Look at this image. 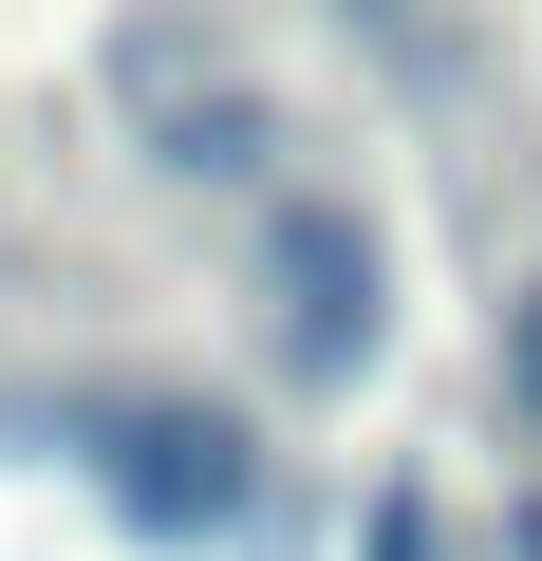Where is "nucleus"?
<instances>
[{
    "label": "nucleus",
    "instance_id": "obj_1",
    "mask_svg": "<svg viewBox=\"0 0 542 561\" xmlns=\"http://www.w3.org/2000/svg\"><path fill=\"white\" fill-rule=\"evenodd\" d=\"M262 337H281L300 393L374 375V337H393V243H374V206H337V187H281V206H262Z\"/></svg>",
    "mask_w": 542,
    "mask_h": 561
},
{
    "label": "nucleus",
    "instance_id": "obj_2",
    "mask_svg": "<svg viewBox=\"0 0 542 561\" xmlns=\"http://www.w3.org/2000/svg\"><path fill=\"white\" fill-rule=\"evenodd\" d=\"M76 449H94L113 524H150V542H206V524H243V486H262L243 412H206V393H113V412H76Z\"/></svg>",
    "mask_w": 542,
    "mask_h": 561
},
{
    "label": "nucleus",
    "instance_id": "obj_3",
    "mask_svg": "<svg viewBox=\"0 0 542 561\" xmlns=\"http://www.w3.org/2000/svg\"><path fill=\"white\" fill-rule=\"evenodd\" d=\"M113 76L150 94V131H169V169H262V94H243V76H206L187 38H131Z\"/></svg>",
    "mask_w": 542,
    "mask_h": 561
},
{
    "label": "nucleus",
    "instance_id": "obj_4",
    "mask_svg": "<svg viewBox=\"0 0 542 561\" xmlns=\"http://www.w3.org/2000/svg\"><path fill=\"white\" fill-rule=\"evenodd\" d=\"M356 561H449V542H430V505H412V486H374V524H356Z\"/></svg>",
    "mask_w": 542,
    "mask_h": 561
},
{
    "label": "nucleus",
    "instance_id": "obj_5",
    "mask_svg": "<svg viewBox=\"0 0 542 561\" xmlns=\"http://www.w3.org/2000/svg\"><path fill=\"white\" fill-rule=\"evenodd\" d=\"M523 561H542V505H523Z\"/></svg>",
    "mask_w": 542,
    "mask_h": 561
}]
</instances>
